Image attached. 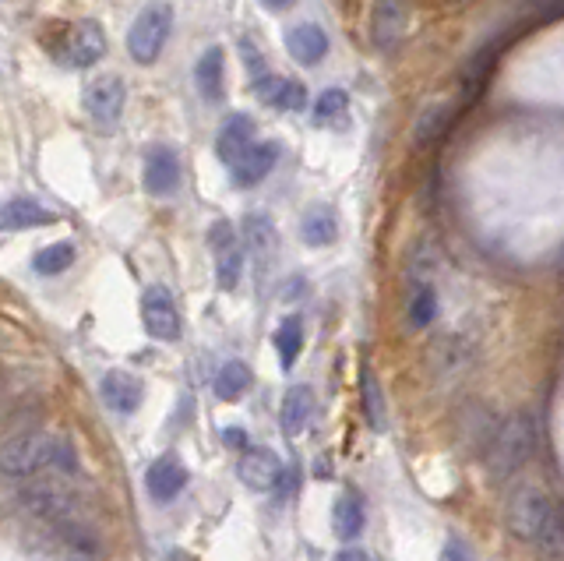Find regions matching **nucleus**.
Listing matches in <instances>:
<instances>
[{
  "mask_svg": "<svg viewBox=\"0 0 564 561\" xmlns=\"http://www.w3.org/2000/svg\"><path fill=\"white\" fill-rule=\"evenodd\" d=\"M208 247H212V258H216V283L223 293H233L240 286V276H244V247H240V237L233 230V223L219 219L208 230Z\"/></svg>",
  "mask_w": 564,
  "mask_h": 561,
  "instance_id": "nucleus-5",
  "label": "nucleus"
},
{
  "mask_svg": "<svg viewBox=\"0 0 564 561\" xmlns=\"http://www.w3.org/2000/svg\"><path fill=\"white\" fill-rule=\"evenodd\" d=\"M434 318H438V293H434V286H416L413 300H409V325L427 329Z\"/></svg>",
  "mask_w": 564,
  "mask_h": 561,
  "instance_id": "nucleus-30",
  "label": "nucleus"
},
{
  "mask_svg": "<svg viewBox=\"0 0 564 561\" xmlns=\"http://www.w3.org/2000/svg\"><path fill=\"white\" fill-rule=\"evenodd\" d=\"M194 85L205 103H219L226 96V53L223 46H208L194 64Z\"/></svg>",
  "mask_w": 564,
  "mask_h": 561,
  "instance_id": "nucleus-17",
  "label": "nucleus"
},
{
  "mask_svg": "<svg viewBox=\"0 0 564 561\" xmlns=\"http://www.w3.org/2000/svg\"><path fill=\"white\" fill-rule=\"evenodd\" d=\"M300 237L307 247H332L339 240V212L332 205H311L300 219Z\"/></svg>",
  "mask_w": 564,
  "mask_h": 561,
  "instance_id": "nucleus-22",
  "label": "nucleus"
},
{
  "mask_svg": "<svg viewBox=\"0 0 564 561\" xmlns=\"http://www.w3.org/2000/svg\"><path fill=\"white\" fill-rule=\"evenodd\" d=\"M180 187V159L170 145H152L145 156V191L156 198L177 195Z\"/></svg>",
  "mask_w": 564,
  "mask_h": 561,
  "instance_id": "nucleus-12",
  "label": "nucleus"
},
{
  "mask_svg": "<svg viewBox=\"0 0 564 561\" xmlns=\"http://www.w3.org/2000/svg\"><path fill=\"white\" fill-rule=\"evenodd\" d=\"M367 526V512L364 502H360L357 494H339L332 505V533L339 540H357Z\"/></svg>",
  "mask_w": 564,
  "mask_h": 561,
  "instance_id": "nucleus-23",
  "label": "nucleus"
},
{
  "mask_svg": "<svg viewBox=\"0 0 564 561\" xmlns=\"http://www.w3.org/2000/svg\"><path fill=\"white\" fill-rule=\"evenodd\" d=\"M254 142H258V128H254V120L247 117V113H230L226 124L219 128V135H216V156L223 159L226 166H233Z\"/></svg>",
  "mask_w": 564,
  "mask_h": 561,
  "instance_id": "nucleus-14",
  "label": "nucleus"
},
{
  "mask_svg": "<svg viewBox=\"0 0 564 561\" xmlns=\"http://www.w3.org/2000/svg\"><path fill=\"white\" fill-rule=\"evenodd\" d=\"M127 85L120 75H99L85 85V113L96 120L99 128H113L124 113Z\"/></svg>",
  "mask_w": 564,
  "mask_h": 561,
  "instance_id": "nucleus-7",
  "label": "nucleus"
},
{
  "mask_svg": "<svg viewBox=\"0 0 564 561\" xmlns=\"http://www.w3.org/2000/svg\"><path fill=\"white\" fill-rule=\"evenodd\" d=\"M286 50H290V57L297 60V64H304V68H318L321 60H325V53H328L325 29L314 25V22L293 25V29L286 32Z\"/></svg>",
  "mask_w": 564,
  "mask_h": 561,
  "instance_id": "nucleus-20",
  "label": "nucleus"
},
{
  "mask_svg": "<svg viewBox=\"0 0 564 561\" xmlns=\"http://www.w3.org/2000/svg\"><path fill=\"white\" fill-rule=\"evenodd\" d=\"M99 392H103V403L110 406L113 413H124V417L138 410L141 399H145V389H141V382L131 371H106Z\"/></svg>",
  "mask_w": 564,
  "mask_h": 561,
  "instance_id": "nucleus-19",
  "label": "nucleus"
},
{
  "mask_svg": "<svg viewBox=\"0 0 564 561\" xmlns=\"http://www.w3.org/2000/svg\"><path fill=\"white\" fill-rule=\"evenodd\" d=\"M441 561H476V554L469 551L466 544H459V540H448V544L441 547Z\"/></svg>",
  "mask_w": 564,
  "mask_h": 561,
  "instance_id": "nucleus-31",
  "label": "nucleus"
},
{
  "mask_svg": "<svg viewBox=\"0 0 564 561\" xmlns=\"http://www.w3.org/2000/svg\"><path fill=\"white\" fill-rule=\"evenodd\" d=\"M314 413V389L311 385H290L279 406V427L286 438H297L307 424H311Z\"/></svg>",
  "mask_w": 564,
  "mask_h": 561,
  "instance_id": "nucleus-21",
  "label": "nucleus"
},
{
  "mask_svg": "<svg viewBox=\"0 0 564 561\" xmlns=\"http://www.w3.org/2000/svg\"><path fill=\"white\" fill-rule=\"evenodd\" d=\"M244 233H247V244H251V251L261 258V262H268V258L275 255V226L268 216H261V212H251V216L244 219Z\"/></svg>",
  "mask_w": 564,
  "mask_h": 561,
  "instance_id": "nucleus-28",
  "label": "nucleus"
},
{
  "mask_svg": "<svg viewBox=\"0 0 564 561\" xmlns=\"http://www.w3.org/2000/svg\"><path fill=\"white\" fill-rule=\"evenodd\" d=\"M536 449V424L529 413H515L501 424V431L494 434V442H490L487 452V466H490V477L501 480L508 473H515Z\"/></svg>",
  "mask_w": 564,
  "mask_h": 561,
  "instance_id": "nucleus-2",
  "label": "nucleus"
},
{
  "mask_svg": "<svg viewBox=\"0 0 564 561\" xmlns=\"http://www.w3.org/2000/svg\"><path fill=\"white\" fill-rule=\"evenodd\" d=\"M173 32V8L166 0H152L138 11V18L127 29V53L134 64H156L166 50V39Z\"/></svg>",
  "mask_w": 564,
  "mask_h": 561,
  "instance_id": "nucleus-3",
  "label": "nucleus"
},
{
  "mask_svg": "<svg viewBox=\"0 0 564 561\" xmlns=\"http://www.w3.org/2000/svg\"><path fill=\"white\" fill-rule=\"evenodd\" d=\"M254 385V374L244 360H226L216 374V396L223 403H237V399L247 396V389Z\"/></svg>",
  "mask_w": 564,
  "mask_h": 561,
  "instance_id": "nucleus-24",
  "label": "nucleus"
},
{
  "mask_svg": "<svg viewBox=\"0 0 564 561\" xmlns=\"http://www.w3.org/2000/svg\"><path fill=\"white\" fill-rule=\"evenodd\" d=\"M141 322H145V332L159 343L180 339V311L166 286H149L141 293Z\"/></svg>",
  "mask_w": 564,
  "mask_h": 561,
  "instance_id": "nucleus-6",
  "label": "nucleus"
},
{
  "mask_svg": "<svg viewBox=\"0 0 564 561\" xmlns=\"http://www.w3.org/2000/svg\"><path fill=\"white\" fill-rule=\"evenodd\" d=\"M53 223H57V212L32 202V198H11V202L0 205V233L36 230V226H53Z\"/></svg>",
  "mask_w": 564,
  "mask_h": 561,
  "instance_id": "nucleus-18",
  "label": "nucleus"
},
{
  "mask_svg": "<svg viewBox=\"0 0 564 561\" xmlns=\"http://www.w3.org/2000/svg\"><path fill=\"white\" fill-rule=\"evenodd\" d=\"M406 25H409V11H406V0H374L371 8V43L374 50L388 53L402 43L406 36Z\"/></svg>",
  "mask_w": 564,
  "mask_h": 561,
  "instance_id": "nucleus-9",
  "label": "nucleus"
},
{
  "mask_svg": "<svg viewBox=\"0 0 564 561\" xmlns=\"http://www.w3.org/2000/svg\"><path fill=\"white\" fill-rule=\"evenodd\" d=\"M254 92L265 106L282 113H300L307 106V89L304 82L297 78H286V75H261L254 78Z\"/></svg>",
  "mask_w": 564,
  "mask_h": 561,
  "instance_id": "nucleus-13",
  "label": "nucleus"
},
{
  "mask_svg": "<svg viewBox=\"0 0 564 561\" xmlns=\"http://www.w3.org/2000/svg\"><path fill=\"white\" fill-rule=\"evenodd\" d=\"M360 403H364V417L374 431H385L388 417H385V399H381V385L378 378L371 374V367L360 371Z\"/></svg>",
  "mask_w": 564,
  "mask_h": 561,
  "instance_id": "nucleus-27",
  "label": "nucleus"
},
{
  "mask_svg": "<svg viewBox=\"0 0 564 561\" xmlns=\"http://www.w3.org/2000/svg\"><path fill=\"white\" fill-rule=\"evenodd\" d=\"M261 4H265L268 11H286L293 4V0H261Z\"/></svg>",
  "mask_w": 564,
  "mask_h": 561,
  "instance_id": "nucleus-34",
  "label": "nucleus"
},
{
  "mask_svg": "<svg viewBox=\"0 0 564 561\" xmlns=\"http://www.w3.org/2000/svg\"><path fill=\"white\" fill-rule=\"evenodd\" d=\"M237 477L251 491H272L282 477V463L272 449L254 445V449H244V456L237 459Z\"/></svg>",
  "mask_w": 564,
  "mask_h": 561,
  "instance_id": "nucleus-11",
  "label": "nucleus"
},
{
  "mask_svg": "<svg viewBox=\"0 0 564 561\" xmlns=\"http://www.w3.org/2000/svg\"><path fill=\"white\" fill-rule=\"evenodd\" d=\"M332 561H371V554L360 551V547H342V551L335 554Z\"/></svg>",
  "mask_w": 564,
  "mask_h": 561,
  "instance_id": "nucleus-33",
  "label": "nucleus"
},
{
  "mask_svg": "<svg viewBox=\"0 0 564 561\" xmlns=\"http://www.w3.org/2000/svg\"><path fill=\"white\" fill-rule=\"evenodd\" d=\"M505 526L512 537L536 544V540H543L550 530H554V505H550V498L543 491L526 487V491H519L512 502H508Z\"/></svg>",
  "mask_w": 564,
  "mask_h": 561,
  "instance_id": "nucleus-4",
  "label": "nucleus"
},
{
  "mask_svg": "<svg viewBox=\"0 0 564 561\" xmlns=\"http://www.w3.org/2000/svg\"><path fill=\"white\" fill-rule=\"evenodd\" d=\"M103 53H106V32L96 18H85V22H75L67 29L64 50H60L67 68H89V64L103 60Z\"/></svg>",
  "mask_w": 564,
  "mask_h": 561,
  "instance_id": "nucleus-8",
  "label": "nucleus"
},
{
  "mask_svg": "<svg viewBox=\"0 0 564 561\" xmlns=\"http://www.w3.org/2000/svg\"><path fill=\"white\" fill-rule=\"evenodd\" d=\"M223 442L230 445V449H244V445H247V434L240 431V427H226V431H223Z\"/></svg>",
  "mask_w": 564,
  "mask_h": 561,
  "instance_id": "nucleus-32",
  "label": "nucleus"
},
{
  "mask_svg": "<svg viewBox=\"0 0 564 561\" xmlns=\"http://www.w3.org/2000/svg\"><path fill=\"white\" fill-rule=\"evenodd\" d=\"M279 152H282L279 142H254L251 149H247L244 156L230 166L233 187H240V191H247V187H258L261 180L275 170V163H279Z\"/></svg>",
  "mask_w": 564,
  "mask_h": 561,
  "instance_id": "nucleus-10",
  "label": "nucleus"
},
{
  "mask_svg": "<svg viewBox=\"0 0 564 561\" xmlns=\"http://www.w3.org/2000/svg\"><path fill=\"white\" fill-rule=\"evenodd\" d=\"M71 265H75V244H67V240L43 247V251H36V258H32V269H36L39 276H57V272H67Z\"/></svg>",
  "mask_w": 564,
  "mask_h": 561,
  "instance_id": "nucleus-29",
  "label": "nucleus"
},
{
  "mask_svg": "<svg viewBox=\"0 0 564 561\" xmlns=\"http://www.w3.org/2000/svg\"><path fill=\"white\" fill-rule=\"evenodd\" d=\"M272 343H275V353H279L282 371H290V367L297 364L300 350H304V322H300L297 315L282 318V325L275 329Z\"/></svg>",
  "mask_w": 564,
  "mask_h": 561,
  "instance_id": "nucleus-25",
  "label": "nucleus"
},
{
  "mask_svg": "<svg viewBox=\"0 0 564 561\" xmlns=\"http://www.w3.org/2000/svg\"><path fill=\"white\" fill-rule=\"evenodd\" d=\"M25 505H29L36 516L64 523V519L71 516V509H75V494L67 491L64 484H57V480H50V484L29 487V491H25Z\"/></svg>",
  "mask_w": 564,
  "mask_h": 561,
  "instance_id": "nucleus-15",
  "label": "nucleus"
},
{
  "mask_svg": "<svg viewBox=\"0 0 564 561\" xmlns=\"http://www.w3.org/2000/svg\"><path fill=\"white\" fill-rule=\"evenodd\" d=\"M349 117V92L346 89H325L314 103V128H342Z\"/></svg>",
  "mask_w": 564,
  "mask_h": 561,
  "instance_id": "nucleus-26",
  "label": "nucleus"
},
{
  "mask_svg": "<svg viewBox=\"0 0 564 561\" xmlns=\"http://www.w3.org/2000/svg\"><path fill=\"white\" fill-rule=\"evenodd\" d=\"M145 487H149L156 502H173L187 487V466L177 456H159L145 473Z\"/></svg>",
  "mask_w": 564,
  "mask_h": 561,
  "instance_id": "nucleus-16",
  "label": "nucleus"
},
{
  "mask_svg": "<svg viewBox=\"0 0 564 561\" xmlns=\"http://www.w3.org/2000/svg\"><path fill=\"white\" fill-rule=\"evenodd\" d=\"M75 466H78L75 449H71V442L57 438V434L25 431L0 445V477H8V480L36 477V473H43V470L71 473Z\"/></svg>",
  "mask_w": 564,
  "mask_h": 561,
  "instance_id": "nucleus-1",
  "label": "nucleus"
}]
</instances>
